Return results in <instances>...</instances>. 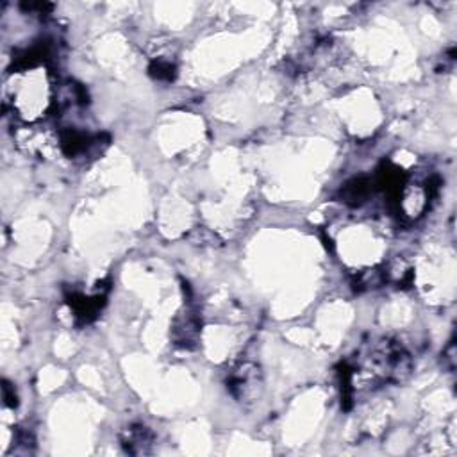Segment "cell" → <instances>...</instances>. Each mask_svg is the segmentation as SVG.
<instances>
[{"label": "cell", "instance_id": "obj_1", "mask_svg": "<svg viewBox=\"0 0 457 457\" xmlns=\"http://www.w3.org/2000/svg\"><path fill=\"white\" fill-rule=\"evenodd\" d=\"M152 74L157 79H172L173 75V67L172 63H166V61H157L152 67Z\"/></svg>", "mask_w": 457, "mask_h": 457}]
</instances>
